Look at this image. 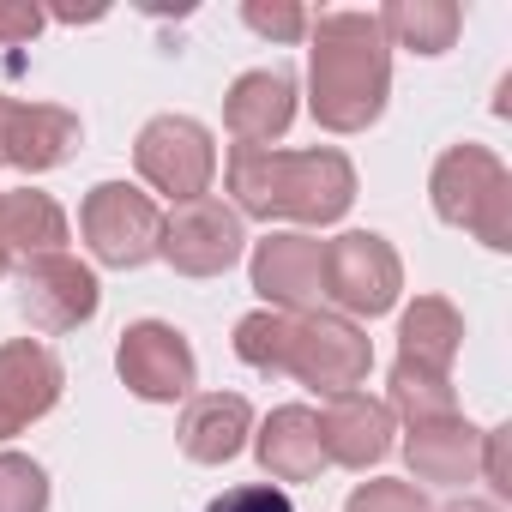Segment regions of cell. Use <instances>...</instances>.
Listing matches in <instances>:
<instances>
[{
    "mask_svg": "<svg viewBox=\"0 0 512 512\" xmlns=\"http://www.w3.org/2000/svg\"><path fill=\"white\" fill-rule=\"evenodd\" d=\"M223 187L235 217H290V223H338L356 205V163L332 145L272 151V145H229Z\"/></svg>",
    "mask_w": 512,
    "mask_h": 512,
    "instance_id": "cell-1",
    "label": "cell"
},
{
    "mask_svg": "<svg viewBox=\"0 0 512 512\" xmlns=\"http://www.w3.org/2000/svg\"><path fill=\"white\" fill-rule=\"evenodd\" d=\"M392 97V43L374 13H320L308 25V109L326 133H368Z\"/></svg>",
    "mask_w": 512,
    "mask_h": 512,
    "instance_id": "cell-2",
    "label": "cell"
},
{
    "mask_svg": "<svg viewBox=\"0 0 512 512\" xmlns=\"http://www.w3.org/2000/svg\"><path fill=\"white\" fill-rule=\"evenodd\" d=\"M428 199L434 217L452 229H470L482 247L506 253L512 247V169L488 145H452L428 169Z\"/></svg>",
    "mask_w": 512,
    "mask_h": 512,
    "instance_id": "cell-3",
    "label": "cell"
},
{
    "mask_svg": "<svg viewBox=\"0 0 512 512\" xmlns=\"http://www.w3.org/2000/svg\"><path fill=\"white\" fill-rule=\"evenodd\" d=\"M368 368H374V344H368V332H362L356 320L326 314V308L290 314V338H284L278 374L302 380L308 392L338 398V392H356V386L368 380Z\"/></svg>",
    "mask_w": 512,
    "mask_h": 512,
    "instance_id": "cell-4",
    "label": "cell"
},
{
    "mask_svg": "<svg viewBox=\"0 0 512 512\" xmlns=\"http://www.w3.org/2000/svg\"><path fill=\"white\" fill-rule=\"evenodd\" d=\"M404 290V260L398 247L374 229H344L338 241H326V302L344 320H380L398 308Z\"/></svg>",
    "mask_w": 512,
    "mask_h": 512,
    "instance_id": "cell-5",
    "label": "cell"
},
{
    "mask_svg": "<svg viewBox=\"0 0 512 512\" xmlns=\"http://www.w3.org/2000/svg\"><path fill=\"white\" fill-rule=\"evenodd\" d=\"M79 235L91 247L97 266L133 272L145 260H157V235H163V211L151 193H139L133 181H97L79 205Z\"/></svg>",
    "mask_w": 512,
    "mask_h": 512,
    "instance_id": "cell-6",
    "label": "cell"
},
{
    "mask_svg": "<svg viewBox=\"0 0 512 512\" xmlns=\"http://www.w3.org/2000/svg\"><path fill=\"white\" fill-rule=\"evenodd\" d=\"M133 163L145 175V187L169 193L175 205L187 199H205L211 193V175H217V139L205 121L193 115H151L133 139Z\"/></svg>",
    "mask_w": 512,
    "mask_h": 512,
    "instance_id": "cell-7",
    "label": "cell"
},
{
    "mask_svg": "<svg viewBox=\"0 0 512 512\" xmlns=\"http://www.w3.org/2000/svg\"><path fill=\"white\" fill-rule=\"evenodd\" d=\"M247 253V229L235 217V205L223 199H187L163 217V235H157V260H169L181 278H223L235 260Z\"/></svg>",
    "mask_w": 512,
    "mask_h": 512,
    "instance_id": "cell-8",
    "label": "cell"
},
{
    "mask_svg": "<svg viewBox=\"0 0 512 512\" xmlns=\"http://www.w3.org/2000/svg\"><path fill=\"white\" fill-rule=\"evenodd\" d=\"M115 374L145 404H175V398H193V386H199L193 344L169 320H133L115 344Z\"/></svg>",
    "mask_w": 512,
    "mask_h": 512,
    "instance_id": "cell-9",
    "label": "cell"
},
{
    "mask_svg": "<svg viewBox=\"0 0 512 512\" xmlns=\"http://www.w3.org/2000/svg\"><path fill=\"white\" fill-rule=\"evenodd\" d=\"M103 308V284L85 260L73 253H43V260L19 266V314L31 320V332H79L85 320H97Z\"/></svg>",
    "mask_w": 512,
    "mask_h": 512,
    "instance_id": "cell-10",
    "label": "cell"
},
{
    "mask_svg": "<svg viewBox=\"0 0 512 512\" xmlns=\"http://www.w3.org/2000/svg\"><path fill=\"white\" fill-rule=\"evenodd\" d=\"M247 278L272 314H314L326 302V241L302 229L266 235L247 260Z\"/></svg>",
    "mask_w": 512,
    "mask_h": 512,
    "instance_id": "cell-11",
    "label": "cell"
},
{
    "mask_svg": "<svg viewBox=\"0 0 512 512\" xmlns=\"http://www.w3.org/2000/svg\"><path fill=\"white\" fill-rule=\"evenodd\" d=\"M61 386H67V368L49 344H37V338L0 344V440L43 422L61 404Z\"/></svg>",
    "mask_w": 512,
    "mask_h": 512,
    "instance_id": "cell-12",
    "label": "cell"
},
{
    "mask_svg": "<svg viewBox=\"0 0 512 512\" xmlns=\"http://www.w3.org/2000/svg\"><path fill=\"white\" fill-rule=\"evenodd\" d=\"M73 151H79V115L73 109L0 97V163L43 175V169H61Z\"/></svg>",
    "mask_w": 512,
    "mask_h": 512,
    "instance_id": "cell-13",
    "label": "cell"
},
{
    "mask_svg": "<svg viewBox=\"0 0 512 512\" xmlns=\"http://www.w3.org/2000/svg\"><path fill=\"white\" fill-rule=\"evenodd\" d=\"M314 416H320V446H326V464H344V470H374V464L392 452L398 422H392L386 398H368L362 386H356V392L326 398V410H314Z\"/></svg>",
    "mask_w": 512,
    "mask_h": 512,
    "instance_id": "cell-14",
    "label": "cell"
},
{
    "mask_svg": "<svg viewBox=\"0 0 512 512\" xmlns=\"http://www.w3.org/2000/svg\"><path fill=\"white\" fill-rule=\"evenodd\" d=\"M296 121V79L284 67H253L223 91V127L235 145H272Z\"/></svg>",
    "mask_w": 512,
    "mask_h": 512,
    "instance_id": "cell-15",
    "label": "cell"
},
{
    "mask_svg": "<svg viewBox=\"0 0 512 512\" xmlns=\"http://www.w3.org/2000/svg\"><path fill=\"white\" fill-rule=\"evenodd\" d=\"M253 458L272 482H314L326 470V446H320V416L308 404H278L260 434H253Z\"/></svg>",
    "mask_w": 512,
    "mask_h": 512,
    "instance_id": "cell-16",
    "label": "cell"
},
{
    "mask_svg": "<svg viewBox=\"0 0 512 512\" xmlns=\"http://www.w3.org/2000/svg\"><path fill=\"white\" fill-rule=\"evenodd\" d=\"M404 458H410V476H416V482H434V488L476 482V464H482V428L464 422V416L422 422V428L404 434Z\"/></svg>",
    "mask_w": 512,
    "mask_h": 512,
    "instance_id": "cell-17",
    "label": "cell"
},
{
    "mask_svg": "<svg viewBox=\"0 0 512 512\" xmlns=\"http://www.w3.org/2000/svg\"><path fill=\"white\" fill-rule=\"evenodd\" d=\"M247 434H253V410L241 392H193L181 410V428H175V440L193 464H229L247 446Z\"/></svg>",
    "mask_w": 512,
    "mask_h": 512,
    "instance_id": "cell-18",
    "label": "cell"
},
{
    "mask_svg": "<svg viewBox=\"0 0 512 512\" xmlns=\"http://www.w3.org/2000/svg\"><path fill=\"white\" fill-rule=\"evenodd\" d=\"M458 350H464V314L446 296H416L404 308V320H398V362L452 380Z\"/></svg>",
    "mask_w": 512,
    "mask_h": 512,
    "instance_id": "cell-19",
    "label": "cell"
},
{
    "mask_svg": "<svg viewBox=\"0 0 512 512\" xmlns=\"http://www.w3.org/2000/svg\"><path fill=\"white\" fill-rule=\"evenodd\" d=\"M0 247L43 260V253H67V211L37 193V187H13L0 193Z\"/></svg>",
    "mask_w": 512,
    "mask_h": 512,
    "instance_id": "cell-20",
    "label": "cell"
},
{
    "mask_svg": "<svg viewBox=\"0 0 512 512\" xmlns=\"http://www.w3.org/2000/svg\"><path fill=\"white\" fill-rule=\"evenodd\" d=\"M380 37L392 49H410V55H446L458 43V25L464 13L452 7V0H386V7L374 13Z\"/></svg>",
    "mask_w": 512,
    "mask_h": 512,
    "instance_id": "cell-21",
    "label": "cell"
},
{
    "mask_svg": "<svg viewBox=\"0 0 512 512\" xmlns=\"http://www.w3.org/2000/svg\"><path fill=\"white\" fill-rule=\"evenodd\" d=\"M386 410H392V422L422 428V422L458 416V392H452V380H446V374H422V368H410V362H392Z\"/></svg>",
    "mask_w": 512,
    "mask_h": 512,
    "instance_id": "cell-22",
    "label": "cell"
},
{
    "mask_svg": "<svg viewBox=\"0 0 512 512\" xmlns=\"http://www.w3.org/2000/svg\"><path fill=\"white\" fill-rule=\"evenodd\" d=\"M284 338H290V314H272V308H253V314H241L235 320V356L247 362V368H260V374H278V362H284Z\"/></svg>",
    "mask_w": 512,
    "mask_h": 512,
    "instance_id": "cell-23",
    "label": "cell"
},
{
    "mask_svg": "<svg viewBox=\"0 0 512 512\" xmlns=\"http://www.w3.org/2000/svg\"><path fill=\"white\" fill-rule=\"evenodd\" d=\"M0 512H49V470L25 452H0Z\"/></svg>",
    "mask_w": 512,
    "mask_h": 512,
    "instance_id": "cell-24",
    "label": "cell"
},
{
    "mask_svg": "<svg viewBox=\"0 0 512 512\" xmlns=\"http://www.w3.org/2000/svg\"><path fill=\"white\" fill-rule=\"evenodd\" d=\"M344 512H428V500H422V488H416V482L374 476V482H362V488L344 500Z\"/></svg>",
    "mask_w": 512,
    "mask_h": 512,
    "instance_id": "cell-25",
    "label": "cell"
},
{
    "mask_svg": "<svg viewBox=\"0 0 512 512\" xmlns=\"http://www.w3.org/2000/svg\"><path fill=\"white\" fill-rule=\"evenodd\" d=\"M241 19H247V31H260V37H272V43H302L308 25H314V13L290 7V0H278V7H266V0H247Z\"/></svg>",
    "mask_w": 512,
    "mask_h": 512,
    "instance_id": "cell-26",
    "label": "cell"
},
{
    "mask_svg": "<svg viewBox=\"0 0 512 512\" xmlns=\"http://www.w3.org/2000/svg\"><path fill=\"white\" fill-rule=\"evenodd\" d=\"M205 512H296V500L272 482H247V488H223Z\"/></svg>",
    "mask_w": 512,
    "mask_h": 512,
    "instance_id": "cell-27",
    "label": "cell"
},
{
    "mask_svg": "<svg viewBox=\"0 0 512 512\" xmlns=\"http://www.w3.org/2000/svg\"><path fill=\"white\" fill-rule=\"evenodd\" d=\"M506 440H512V428H482V464H476V476L494 488V500H506L512 494V470H506Z\"/></svg>",
    "mask_w": 512,
    "mask_h": 512,
    "instance_id": "cell-28",
    "label": "cell"
},
{
    "mask_svg": "<svg viewBox=\"0 0 512 512\" xmlns=\"http://www.w3.org/2000/svg\"><path fill=\"white\" fill-rule=\"evenodd\" d=\"M37 31H43L37 7H0V49H7V43H31Z\"/></svg>",
    "mask_w": 512,
    "mask_h": 512,
    "instance_id": "cell-29",
    "label": "cell"
},
{
    "mask_svg": "<svg viewBox=\"0 0 512 512\" xmlns=\"http://www.w3.org/2000/svg\"><path fill=\"white\" fill-rule=\"evenodd\" d=\"M440 512H500V506H494V500H470V494H464V500H452V506H440Z\"/></svg>",
    "mask_w": 512,
    "mask_h": 512,
    "instance_id": "cell-30",
    "label": "cell"
},
{
    "mask_svg": "<svg viewBox=\"0 0 512 512\" xmlns=\"http://www.w3.org/2000/svg\"><path fill=\"white\" fill-rule=\"evenodd\" d=\"M7 266H13V253H7V247H0V278H7Z\"/></svg>",
    "mask_w": 512,
    "mask_h": 512,
    "instance_id": "cell-31",
    "label": "cell"
}]
</instances>
